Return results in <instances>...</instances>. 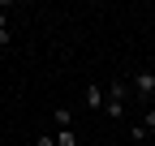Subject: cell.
I'll return each mask as SVG.
<instances>
[{"label":"cell","instance_id":"1","mask_svg":"<svg viewBox=\"0 0 155 146\" xmlns=\"http://www.w3.org/2000/svg\"><path fill=\"white\" fill-rule=\"evenodd\" d=\"M129 86H134V95H138L142 103H147V99H155V73H151V69H142V73H138V78H134Z\"/></svg>","mask_w":155,"mask_h":146},{"label":"cell","instance_id":"2","mask_svg":"<svg viewBox=\"0 0 155 146\" xmlns=\"http://www.w3.org/2000/svg\"><path fill=\"white\" fill-rule=\"evenodd\" d=\"M104 103H108V95H104V86H99V82H91V86H86V107H91V112H99Z\"/></svg>","mask_w":155,"mask_h":146},{"label":"cell","instance_id":"3","mask_svg":"<svg viewBox=\"0 0 155 146\" xmlns=\"http://www.w3.org/2000/svg\"><path fill=\"white\" fill-rule=\"evenodd\" d=\"M104 95H108V103H125V99H129V86H125V82H112Z\"/></svg>","mask_w":155,"mask_h":146},{"label":"cell","instance_id":"4","mask_svg":"<svg viewBox=\"0 0 155 146\" xmlns=\"http://www.w3.org/2000/svg\"><path fill=\"white\" fill-rule=\"evenodd\" d=\"M52 120L61 125V129H73V112H69V107H56V112H52Z\"/></svg>","mask_w":155,"mask_h":146},{"label":"cell","instance_id":"5","mask_svg":"<svg viewBox=\"0 0 155 146\" xmlns=\"http://www.w3.org/2000/svg\"><path fill=\"white\" fill-rule=\"evenodd\" d=\"M56 146H78V133L73 129H61V133H56Z\"/></svg>","mask_w":155,"mask_h":146},{"label":"cell","instance_id":"6","mask_svg":"<svg viewBox=\"0 0 155 146\" xmlns=\"http://www.w3.org/2000/svg\"><path fill=\"white\" fill-rule=\"evenodd\" d=\"M142 129H147V133H155V107L147 112V120H142Z\"/></svg>","mask_w":155,"mask_h":146},{"label":"cell","instance_id":"7","mask_svg":"<svg viewBox=\"0 0 155 146\" xmlns=\"http://www.w3.org/2000/svg\"><path fill=\"white\" fill-rule=\"evenodd\" d=\"M39 146H56V133H39Z\"/></svg>","mask_w":155,"mask_h":146},{"label":"cell","instance_id":"8","mask_svg":"<svg viewBox=\"0 0 155 146\" xmlns=\"http://www.w3.org/2000/svg\"><path fill=\"white\" fill-rule=\"evenodd\" d=\"M0 47H9V26H0Z\"/></svg>","mask_w":155,"mask_h":146}]
</instances>
